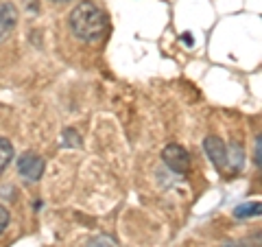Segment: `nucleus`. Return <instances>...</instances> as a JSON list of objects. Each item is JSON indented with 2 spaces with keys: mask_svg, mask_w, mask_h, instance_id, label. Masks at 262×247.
<instances>
[{
  "mask_svg": "<svg viewBox=\"0 0 262 247\" xmlns=\"http://www.w3.org/2000/svg\"><path fill=\"white\" fill-rule=\"evenodd\" d=\"M162 160L164 164L175 171V173H186L188 167H190V158H188V151L184 149V147L179 145H166L162 151Z\"/></svg>",
  "mask_w": 262,
  "mask_h": 247,
  "instance_id": "obj_3",
  "label": "nucleus"
},
{
  "mask_svg": "<svg viewBox=\"0 0 262 247\" xmlns=\"http://www.w3.org/2000/svg\"><path fill=\"white\" fill-rule=\"evenodd\" d=\"M18 24V9L11 3H3L0 5V42L9 37V33L15 29Z\"/></svg>",
  "mask_w": 262,
  "mask_h": 247,
  "instance_id": "obj_4",
  "label": "nucleus"
},
{
  "mask_svg": "<svg viewBox=\"0 0 262 247\" xmlns=\"http://www.w3.org/2000/svg\"><path fill=\"white\" fill-rule=\"evenodd\" d=\"M59 145L61 147H68V149H79L81 147V136H79V131L75 129H63L61 131V138H59Z\"/></svg>",
  "mask_w": 262,
  "mask_h": 247,
  "instance_id": "obj_9",
  "label": "nucleus"
},
{
  "mask_svg": "<svg viewBox=\"0 0 262 247\" xmlns=\"http://www.w3.org/2000/svg\"><path fill=\"white\" fill-rule=\"evenodd\" d=\"M53 3H68V0H53Z\"/></svg>",
  "mask_w": 262,
  "mask_h": 247,
  "instance_id": "obj_14",
  "label": "nucleus"
},
{
  "mask_svg": "<svg viewBox=\"0 0 262 247\" xmlns=\"http://www.w3.org/2000/svg\"><path fill=\"white\" fill-rule=\"evenodd\" d=\"M70 29L81 42L94 44L105 35L107 20H105V13L92 0H81L70 13Z\"/></svg>",
  "mask_w": 262,
  "mask_h": 247,
  "instance_id": "obj_1",
  "label": "nucleus"
},
{
  "mask_svg": "<svg viewBox=\"0 0 262 247\" xmlns=\"http://www.w3.org/2000/svg\"><path fill=\"white\" fill-rule=\"evenodd\" d=\"M13 160V147L7 138L0 136V175L5 173V169L9 167V162Z\"/></svg>",
  "mask_w": 262,
  "mask_h": 247,
  "instance_id": "obj_8",
  "label": "nucleus"
},
{
  "mask_svg": "<svg viewBox=\"0 0 262 247\" xmlns=\"http://www.w3.org/2000/svg\"><path fill=\"white\" fill-rule=\"evenodd\" d=\"M7 225H9V210H7L5 205L0 203V234L7 230Z\"/></svg>",
  "mask_w": 262,
  "mask_h": 247,
  "instance_id": "obj_10",
  "label": "nucleus"
},
{
  "mask_svg": "<svg viewBox=\"0 0 262 247\" xmlns=\"http://www.w3.org/2000/svg\"><path fill=\"white\" fill-rule=\"evenodd\" d=\"M203 149H206V155L212 160L214 167H225V142L216 136H208L203 140Z\"/></svg>",
  "mask_w": 262,
  "mask_h": 247,
  "instance_id": "obj_5",
  "label": "nucleus"
},
{
  "mask_svg": "<svg viewBox=\"0 0 262 247\" xmlns=\"http://www.w3.org/2000/svg\"><path fill=\"white\" fill-rule=\"evenodd\" d=\"M225 164L232 167V171H241L245 164V151L241 145L232 142L229 147H225Z\"/></svg>",
  "mask_w": 262,
  "mask_h": 247,
  "instance_id": "obj_6",
  "label": "nucleus"
},
{
  "mask_svg": "<svg viewBox=\"0 0 262 247\" xmlns=\"http://www.w3.org/2000/svg\"><path fill=\"white\" fill-rule=\"evenodd\" d=\"M221 247H247V245H243V243H234V241H229V243H223Z\"/></svg>",
  "mask_w": 262,
  "mask_h": 247,
  "instance_id": "obj_13",
  "label": "nucleus"
},
{
  "mask_svg": "<svg viewBox=\"0 0 262 247\" xmlns=\"http://www.w3.org/2000/svg\"><path fill=\"white\" fill-rule=\"evenodd\" d=\"M88 247H114V245H112L110 238L101 236V238H94V241H90V245H88Z\"/></svg>",
  "mask_w": 262,
  "mask_h": 247,
  "instance_id": "obj_12",
  "label": "nucleus"
},
{
  "mask_svg": "<svg viewBox=\"0 0 262 247\" xmlns=\"http://www.w3.org/2000/svg\"><path fill=\"white\" fill-rule=\"evenodd\" d=\"M253 164L260 169V164H262V138L258 136L256 138V151H253Z\"/></svg>",
  "mask_w": 262,
  "mask_h": 247,
  "instance_id": "obj_11",
  "label": "nucleus"
},
{
  "mask_svg": "<svg viewBox=\"0 0 262 247\" xmlns=\"http://www.w3.org/2000/svg\"><path fill=\"white\" fill-rule=\"evenodd\" d=\"M260 212H262V203L260 201H249V203L236 205L234 217L236 219H249V217H260Z\"/></svg>",
  "mask_w": 262,
  "mask_h": 247,
  "instance_id": "obj_7",
  "label": "nucleus"
},
{
  "mask_svg": "<svg viewBox=\"0 0 262 247\" xmlns=\"http://www.w3.org/2000/svg\"><path fill=\"white\" fill-rule=\"evenodd\" d=\"M44 169H46V164H44V158H39L37 153H22L20 155V160H18V173L27 179V182H39L44 175Z\"/></svg>",
  "mask_w": 262,
  "mask_h": 247,
  "instance_id": "obj_2",
  "label": "nucleus"
}]
</instances>
